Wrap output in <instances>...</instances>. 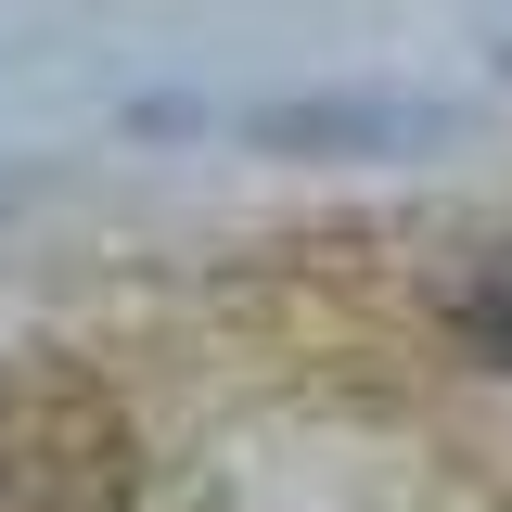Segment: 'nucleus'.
Returning <instances> with one entry per match:
<instances>
[{
    "label": "nucleus",
    "instance_id": "nucleus-1",
    "mask_svg": "<svg viewBox=\"0 0 512 512\" xmlns=\"http://www.w3.org/2000/svg\"><path fill=\"white\" fill-rule=\"evenodd\" d=\"M128 436L103 384L64 359H0V512H116Z\"/></svg>",
    "mask_w": 512,
    "mask_h": 512
},
{
    "label": "nucleus",
    "instance_id": "nucleus-2",
    "mask_svg": "<svg viewBox=\"0 0 512 512\" xmlns=\"http://www.w3.org/2000/svg\"><path fill=\"white\" fill-rule=\"evenodd\" d=\"M269 154H423L448 141L436 90H295V103H256Z\"/></svg>",
    "mask_w": 512,
    "mask_h": 512
},
{
    "label": "nucleus",
    "instance_id": "nucleus-3",
    "mask_svg": "<svg viewBox=\"0 0 512 512\" xmlns=\"http://www.w3.org/2000/svg\"><path fill=\"white\" fill-rule=\"evenodd\" d=\"M13 192H26V167H0V205H13Z\"/></svg>",
    "mask_w": 512,
    "mask_h": 512
},
{
    "label": "nucleus",
    "instance_id": "nucleus-4",
    "mask_svg": "<svg viewBox=\"0 0 512 512\" xmlns=\"http://www.w3.org/2000/svg\"><path fill=\"white\" fill-rule=\"evenodd\" d=\"M500 77H512V39H500Z\"/></svg>",
    "mask_w": 512,
    "mask_h": 512
}]
</instances>
